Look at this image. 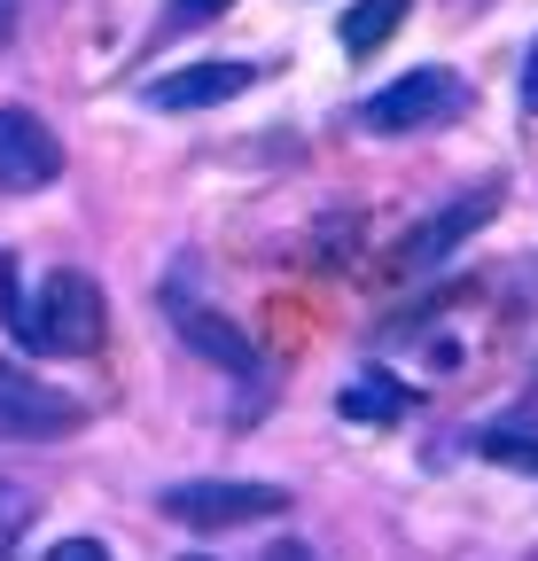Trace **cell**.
Listing matches in <instances>:
<instances>
[{"label":"cell","instance_id":"1","mask_svg":"<svg viewBox=\"0 0 538 561\" xmlns=\"http://www.w3.org/2000/svg\"><path fill=\"white\" fill-rule=\"evenodd\" d=\"M102 335H110V312H102L94 273H79V265L47 273V297L32 305V351H55V359H94Z\"/></svg>","mask_w":538,"mask_h":561},{"label":"cell","instance_id":"2","mask_svg":"<svg viewBox=\"0 0 538 561\" xmlns=\"http://www.w3.org/2000/svg\"><path fill=\"white\" fill-rule=\"evenodd\" d=\"M164 515L187 523V530H242V523L289 515V491H282V483H227V476H204V483H172V491H164Z\"/></svg>","mask_w":538,"mask_h":561},{"label":"cell","instance_id":"3","mask_svg":"<svg viewBox=\"0 0 538 561\" xmlns=\"http://www.w3.org/2000/svg\"><path fill=\"white\" fill-rule=\"evenodd\" d=\"M79 421H87V405L71 390L39 382L24 359H0V437L9 445H55V437H71Z\"/></svg>","mask_w":538,"mask_h":561},{"label":"cell","instance_id":"4","mask_svg":"<svg viewBox=\"0 0 538 561\" xmlns=\"http://www.w3.org/2000/svg\"><path fill=\"white\" fill-rule=\"evenodd\" d=\"M460 102H468V87L453 79L445 62H430V70L390 79V87L359 110V125H367V133H422V125H437V117H460Z\"/></svg>","mask_w":538,"mask_h":561},{"label":"cell","instance_id":"5","mask_svg":"<svg viewBox=\"0 0 538 561\" xmlns=\"http://www.w3.org/2000/svg\"><path fill=\"white\" fill-rule=\"evenodd\" d=\"M62 180V140L32 110H0V195H39Z\"/></svg>","mask_w":538,"mask_h":561},{"label":"cell","instance_id":"6","mask_svg":"<svg viewBox=\"0 0 538 561\" xmlns=\"http://www.w3.org/2000/svg\"><path fill=\"white\" fill-rule=\"evenodd\" d=\"M250 87H257L250 62H187V70L149 79L141 102H149V110H219V102H234V94H250Z\"/></svg>","mask_w":538,"mask_h":561},{"label":"cell","instance_id":"7","mask_svg":"<svg viewBox=\"0 0 538 561\" xmlns=\"http://www.w3.org/2000/svg\"><path fill=\"white\" fill-rule=\"evenodd\" d=\"M164 305H172V328H180L195 351H204L211 367H227V375H242V382L257 375V343H250V335H242L227 312H211V305H187L180 289H164Z\"/></svg>","mask_w":538,"mask_h":561},{"label":"cell","instance_id":"8","mask_svg":"<svg viewBox=\"0 0 538 561\" xmlns=\"http://www.w3.org/2000/svg\"><path fill=\"white\" fill-rule=\"evenodd\" d=\"M492 203H500V187H477V195H460V203H445L437 219H430V227H422V234L407 242V265L422 273V265H437L445 250H460L468 234H477V227L492 219Z\"/></svg>","mask_w":538,"mask_h":561},{"label":"cell","instance_id":"9","mask_svg":"<svg viewBox=\"0 0 538 561\" xmlns=\"http://www.w3.org/2000/svg\"><path fill=\"white\" fill-rule=\"evenodd\" d=\"M407 9H414V0H352V9H344V24H335V32H344V55L359 62V55H375L382 39H398Z\"/></svg>","mask_w":538,"mask_h":561},{"label":"cell","instance_id":"10","mask_svg":"<svg viewBox=\"0 0 538 561\" xmlns=\"http://www.w3.org/2000/svg\"><path fill=\"white\" fill-rule=\"evenodd\" d=\"M344 413H352V421H398V413H407V382L359 375V382H344Z\"/></svg>","mask_w":538,"mask_h":561},{"label":"cell","instance_id":"11","mask_svg":"<svg viewBox=\"0 0 538 561\" xmlns=\"http://www.w3.org/2000/svg\"><path fill=\"white\" fill-rule=\"evenodd\" d=\"M0 320H9V335L32 351V305H24V280H16V257L0 250Z\"/></svg>","mask_w":538,"mask_h":561},{"label":"cell","instance_id":"12","mask_svg":"<svg viewBox=\"0 0 538 561\" xmlns=\"http://www.w3.org/2000/svg\"><path fill=\"white\" fill-rule=\"evenodd\" d=\"M484 453L507 460V468H530V476H538V437H523V430H484Z\"/></svg>","mask_w":538,"mask_h":561},{"label":"cell","instance_id":"13","mask_svg":"<svg viewBox=\"0 0 538 561\" xmlns=\"http://www.w3.org/2000/svg\"><path fill=\"white\" fill-rule=\"evenodd\" d=\"M47 561H110L94 538H62V546H47Z\"/></svg>","mask_w":538,"mask_h":561},{"label":"cell","instance_id":"14","mask_svg":"<svg viewBox=\"0 0 538 561\" xmlns=\"http://www.w3.org/2000/svg\"><path fill=\"white\" fill-rule=\"evenodd\" d=\"M523 110L538 117V39H530V55H523Z\"/></svg>","mask_w":538,"mask_h":561},{"label":"cell","instance_id":"15","mask_svg":"<svg viewBox=\"0 0 538 561\" xmlns=\"http://www.w3.org/2000/svg\"><path fill=\"white\" fill-rule=\"evenodd\" d=\"M265 561H320L312 546H297V538H274V546H265Z\"/></svg>","mask_w":538,"mask_h":561},{"label":"cell","instance_id":"16","mask_svg":"<svg viewBox=\"0 0 538 561\" xmlns=\"http://www.w3.org/2000/svg\"><path fill=\"white\" fill-rule=\"evenodd\" d=\"M227 0H180V16H219Z\"/></svg>","mask_w":538,"mask_h":561},{"label":"cell","instance_id":"17","mask_svg":"<svg viewBox=\"0 0 538 561\" xmlns=\"http://www.w3.org/2000/svg\"><path fill=\"white\" fill-rule=\"evenodd\" d=\"M16 39V0H0V47Z\"/></svg>","mask_w":538,"mask_h":561},{"label":"cell","instance_id":"18","mask_svg":"<svg viewBox=\"0 0 538 561\" xmlns=\"http://www.w3.org/2000/svg\"><path fill=\"white\" fill-rule=\"evenodd\" d=\"M16 515H24V500H16L9 483H0V523H16Z\"/></svg>","mask_w":538,"mask_h":561},{"label":"cell","instance_id":"19","mask_svg":"<svg viewBox=\"0 0 538 561\" xmlns=\"http://www.w3.org/2000/svg\"><path fill=\"white\" fill-rule=\"evenodd\" d=\"M180 561H211V553H180Z\"/></svg>","mask_w":538,"mask_h":561}]
</instances>
